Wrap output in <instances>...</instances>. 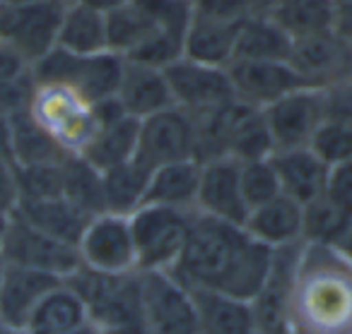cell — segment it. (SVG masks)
<instances>
[{"label":"cell","mask_w":352,"mask_h":334,"mask_svg":"<svg viewBox=\"0 0 352 334\" xmlns=\"http://www.w3.org/2000/svg\"><path fill=\"white\" fill-rule=\"evenodd\" d=\"M273 248L263 246L230 222L198 214L174 270L186 289H208L234 298L254 300L268 274Z\"/></svg>","instance_id":"6da1fadb"},{"label":"cell","mask_w":352,"mask_h":334,"mask_svg":"<svg viewBox=\"0 0 352 334\" xmlns=\"http://www.w3.org/2000/svg\"><path fill=\"white\" fill-rule=\"evenodd\" d=\"M287 334H352V260L338 246H302Z\"/></svg>","instance_id":"7a4b0ae2"},{"label":"cell","mask_w":352,"mask_h":334,"mask_svg":"<svg viewBox=\"0 0 352 334\" xmlns=\"http://www.w3.org/2000/svg\"><path fill=\"white\" fill-rule=\"evenodd\" d=\"M196 118V161L234 159L239 164L268 159L273 154L263 108H256L239 99L225 104L217 111Z\"/></svg>","instance_id":"3957f363"},{"label":"cell","mask_w":352,"mask_h":334,"mask_svg":"<svg viewBox=\"0 0 352 334\" xmlns=\"http://www.w3.org/2000/svg\"><path fill=\"white\" fill-rule=\"evenodd\" d=\"M126 58L113 51L94 56H75L56 46L54 51L32 65V77L36 84H58L78 92L89 104L116 97L123 77Z\"/></svg>","instance_id":"277c9868"},{"label":"cell","mask_w":352,"mask_h":334,"mask_svg":"<svg viewBox=\"0 0 352 334\" xmlns=\"http://www.w3.org/2000/svg\"><path fill=\"white\" fill-rule=\"evenodd\" d=\"M196 212L140 204L128 214L135 243L138 272H171L184 252Z\"/></svg>","instance_id":"5b68a950"},{"label":"cell","mask_w":352,"mask_h":334,"mask_svg":"<svg viewBox=\"0 0 352 334\" xmlns=\"http://www.w3.org/2000/svg\"><path fill=\"white\" fill-rule=\"evenodd\" d=\"M30 113L68 154H80L99 128L92 104L58 84H36Z\"/></svg>","instance_id":"8992f818"},{"label":"cell","mask_w":352,"mask_h":334,"mask_svg":"<svg viewBox=\"0 0 352 334\" xmlns=\"http://www.w3.org/2000/svg\"><path fill=\"white\" fill-rule=\"evenodd\" d=\"M142 334H196L193 296L169 272H138Z\"/></svg>","instance_id":"52a82bcc"},{"label":"cell","mask_w":352,"mask_h":334,"mask_svg":"<svg viewBox=\"0 0 352 334\" xmlns=\"http://www.w3.org/2000/svg\"><path fill=\"white\" fill-rule=\"evenodd\" d=\"M0 257L6 260V265L46 272L63 281L82 265L78 246L39 231L25 219L17 217L15 212L10 214V224H8L6 238L0 246Z\"/></svg>","instance_id":"ba28073f"},{"label":"cell","mask_w":352,"mask_h":334,"mask_svg":"<svg viewBox=\"0 0 352 334\" xmlns=\"http://www.w3.org/2000/svg\"><path fill=\"white\" fill-rule=\"evenodd\" d=\"M273 152L311 147L321 123L326 121V89L302 87L263 108Z\"/></svg>","instance_id":"9c48e42d"},{"label":"cell","mask_w":352,"mask_h":334,"mask_svg":"<svg viewBox=\"0 0 352 334\" xmlns=\"http://www.w3.org/2000/svg\"><path fill=\"white\" fill-rule=\"evenodd\" d=\"M63 5L51 0H34L25 5H0V39L8 41L30 65L44 58L58 44Z\"/></svg>","instance_id":"30bf717a"},{"label":"cell","mask_w":352,"mask_h":334,"mask_svg":"<svg viewBox=\"0 0 352 334\" xmlns=\"http://www.w3.org/2000/svg\"><path fill=\"white\" fill-rule=\"evenodd\" d=\"M135 159L150 171L174 161L196 159V118L171 106L140 121Z\"/></svg>","instance_id":"8fae6325"},{"label":"cell","mask_w":352,"mask_h":334,"mask_svg":"<svg viewBox=\"0 0 352 334\" xmlns=\"http://www.w3.org/2000/svg\"><path fill=\"white\" fill-rule=\"evenodd\" d=\"M78 252L85 267L102 274L138 272L131 222L123 214L102 212L89 219L78 241Z\"/></svg>","instance_id":"7c38bea8"},{"label":"cell","mask_w":352,"mask_h":334,"mask_svg":"<svg viewBox=\"0 0 352 334\" xmlns=\"http://www.w3.org/2000/svg\"><path fill=\"white\" fill-rule=\"evenodd\" d=\"M169 92L174 99V106L191 116H206L217 111L225 104L234 102V89H232L227 68L196 63L191 58H179L164 70Z\"/></svg>","instance_id":"4fadbf2b"},{"label":"cell","mask_w":352,"mask_h":334,"mask_svg":"<svg viewBox=\"0 0 352 334\" xmlns=\"http://www.w3.org/2000/svg\"><path fill=\"white\" fill-rule=\"evenodd\" d=\"M227 75L234 99L256 108H265L294 89L309 87L289 60H232Z\"/></svg>","instance_id":"5bb4252c"},{"label":"cell","mask_w":352,"mask_h":334,"mask_svg":"<svg viewBox=\"0 0 352 334\" xmlns=\"http://www.w3.org/2000/svg\"><path fill=\"white\" fill-rule=\"evenodd\" d=\"M302 246L304 241L292 243V246L273 248L265 281L258 294H256V298L251 300L261 334H287L289 296H292Z\"/></svg>","instance_id":"9a60e30c"},{"label":"cell","mask_w":352,"mask_h":334,"mask_svg":"<svg viewBox=\"0 0 352 334\" xmlns=\"http://www.w3.org/2000/svg\"><path fill=\"white\" fill-rule=\"evenodd\" d=\"M289 63L299 77L316 89H331L352 82V46L336 34L294 41Z\"/></svg>","instance_id":"2e32d148"},{"label":"cell","mask_w":352,"mask_h":334,"mask_svg":"<svg viewBox=\"0 0 352 334\" xmlns=\"http://www.w3.org/2000/svg\"><path fill=\"white\" fill-rule=\"evenodd\" d=\"M196 212L244 226L246 217H249V207H246L239 185V161L212 159L201 164Z\"/></svg>","instance_id":"e0dca14e"},{"label":"cell","mask_w":352,"mask_h":334,"mask_svg":"<svg viewBox=\"0 0 352 334\" xmlns=\"http://www.w3.org/2000/svg\"><path fill=\"white\" fill-rule=\"evenodd\" d=\"M58 284H63V279L54 274L6 265V274L0 284V318L6 327L25 332L34 310Z\"/></svg>","instance_id":"ac0fdd59"},{"label":"cell","mask_w":352,"mask_h":334,"mask_svg":"<svg viewBox=\"0 0 352 334\" xmlns=\"http://www.w3.org/2000/svg\"><path fill=\"white\" fill-rule=\"evenodd\" d=\"M270 161H273L275 174H278L280 193L287 195L289 200L304 207L323 195L331 164H326L311 147L273 152Z\"/></svg>","instance_id":"d6986e66"},{"label":"cell","mask_w":352,"mask_h":334,"mask_svg":"<svg viewBox=\"0 0 352 334\" xmlns=\"http://www.w3.org/2000/svg\"><path fill=\"white\" fill-rule=\"evenodd\" d=\"M196 305V334H258L251 300L208 289H188Z\"/></svg>","instance_id":"ffe728a7"},{"label":"cell","mask_w":352,"mask_h":334,"mask_svg":"<svg viewBox=\"0 0 352 334\" xmlns=\"http://www.w3.org/2000/svg\"><path fill=\"white\" fill-rule=\"evenodd\" d=\"M116 99L121 102L123 111L135 121H145V118L174 106L164 70L128 63V60L123 68Z\"/></svg>","instance_id":"44dd1931"},{"label":"cell","mask_w":352,"mask_h":334,"mask_svg":"<svg viewBox=\"0 0 352 334\" xmlns=\"http://www.w3.org/2000/svg\"><path fill=\"white\" fill-rule=\"evenodd\" d=\"M304 224V207L287 195L268 200L265 204H258L249 212L244 222V231L251 238L268 248H283L292 243L304 241L302 238Z\"/></svg>","instance_id":"7402d4cb"},{"label":"cell","mask_w":352,"mask_h":334,"mask_svg":"<svg viewBox=\"0 0 352 334\" xmlns=\"http://www.w3.org/2000/svg\"><path fill=\"white\" fill-rule=\"evenodd\" d=\"M239 27L241 22H225L193 12L186 39H184V56L196 63L227 68L234 60Z\"/></svg>","instance_id":"603a6c76"},{"label":"cell","mask_w":352,"mask_h":334,"mask_svg":"<svg viewBox=\"0 0 352 334\" xmlns=\"http://www.w3.org/2000/svg\"><path fill=\"white\" fill-rule=\"evenodd\" d=\"M198 183H201V164L196 159L164 164L150 174L142 204H162V207L196 212Z\"/></svg>","instance_id":"cb8c5ba5"},{"label":"cell","mask_w":352,"mask_h":334,"mask_svg":"<svg viewBox=\"0 0 352 334\" xmlns=\"http://www.w3.org/2000/svg\"><path fill=\"white\" fill-rule=\"evenodd\" d=\"M12 212L27 224H32L39 231L58 238V241L78 246L85 226L89 224V214H85L80 207H75L70 200L49 198V200H30V202H17Z\"/></svg>","instance_id":"d4e9b609"},{"label":"cell","mask_w":352,"mask_h":334,"mask_svg":"<svg viewBox=\"0 0 352 334\" xmlns=\"http://www.w3.org/2000/svg\"><path fill=\"white\" fill-rule=\"evenodd\" d=\"M89 324L85 300L68 284H58L34 310L27 334H73Z\"/></svg>","instance_id":"484cf974"},{"label":"cell","mask_w":352,"mask_h":334,"mask_svg":"<svg viewBox=\"0 0 352 334\" xmlns=\"http://www.w3.org/2000/svg\"><path fill=\"white\" fill-rule=\"evenodd\" d=\"M138 132H140V121L131 116L99 126L89 145L80 152V156L89 161L97 171H109L118 164H126V161L135 159Z\"/></svg>","instance_id":"4316f807"},{"label":"cell","mask_w":352,"mask_h":334,"mask_svg":"<svg viewBox=\"0 0 352 334\" xmlns=\"http://www.w3.org/2000/svg\"><path fill=\"white\" fill-rule=\"evenodd\" d=\"M294 41L270 15H251L236 34L234 60H289Z\"/></svg>","instance_id":"83f0119b"},{"label":"cell","mask_w":352,"mask_h":334,"mask_svg":"<svg viewBox=\"0 0 352 334\" xmlns=\"http://www.w3.org/2000/svg\"><path fill=\"white\" fill-rule=\"evenodd\" d=\"M60 49L75 56H94L109 51L107 46V17L82 3H73L63 10L58 29Z\"/></svg>","instance_id":"f1b7e54d"},{"label":"cell","mask_w":352,"mask_h":334,"mask_svg":"<svg viewBox=\"0 0 352 334\" xmlns=\"http://www.w3.org/2000/svg\"><path fill=\"white\" fill-rule=\"evenodd\" d=\"M150 174L152 171L145 169L138 159L102 171L104 209L111 214H123V217L135 212L145 200Z\"/></svg>","instance_id":"f546056e"},{"label":"cell","mask_w":352,"mask_h":334,"mask_svg":"<svg viewBox=\"0 0 352 334\" xmlns=\"http://www.w3.org/2000/svg\"><path fill=\"white\" fill-rule=\"evenodd\" d=\"M270 17L292 41L314 39L333 32L336 0H287Z\"/></svg>","instance_id":"4dcf8cb0"},{"label":"cell","mask_w":352,"mask_h":334,"mask_svg":"<svg viewBox=\"0 0 352 334\" xmlns=\"http://www.w3.org/2000/svg\"><path fill=\"white\" fill-rule=\"evenodd\" d=\"M12 128V161L15 166L34 164H58L68 156V152L34 121L30 111L10 118Z\"/></svg>","instance_id":"1f68e13d"},{"label":"cell","mask_w":352,"mask_h":334,"mask_svg":"<svg viewBox=\"0 0 352 334\" xmlns=\"http://www.w3.org/2000/svg\"><path fill=\"white\" fill-rule=\"evenodd\" d=\"M63 198L70 200L89 217L107 212L104 209L102 171L94 169L80 154H68L63 161Z\"/></svg>","instance_id":"d6a6232c"},{"label":"cell","mask_w":352,"mask_h":334,"mask_svg":"<svg viewBox=\"0 0 352 334\" xmlns=\"http://www.w3.org/2000/svg\"><path fill=\"white\" fill-rule=\"evenodd\" d=\"M104 17H107L109 51L123 56V58H126L133 49H138L152 32L160 29V27L155 25V20L138 5L135 0H128L126 5L116 8V10Z\"/></svg>","instance_id":"836d02e7"},{"label":"cell","mask_w":352,"mask_h":334,"mask_svg":"<svg viewBox=\"0 0 352 334\" xmlns=\"http://www.w3.org/2000/svg\"><path fill=\"white\" fill-rule=\"evenodd\" d=\"M352 217L338 209L326 195L316 198L314 202L304 204V224L302 238L304 243H321V246H338L350 226Z\"/></svg>","instance_id":"e575fe53"},{"label":"cell","mask_w":352,"mask_h":334,"mask_svg":"<svg viewBox=\"0 0 352 334\" xmlns=\"http://www.w3.org/2000/svg\"><path fill=\"white\" fill-rule=\"evenodd\" d=\"M63 161L17 166V202L60 198L63 195Z\"/></svg>","instance_id":"d590c367"},{"label":"cell","mask_w":352,"mask_h":334,"mask_svg":"<svg viewBox=\"0 0 352 334\" xmlns=\"http://www.w3.org/2000/svg\"><path fill=\"white\" fill-rule=\"evenodd\" d=\"M239 185L249 212L254 207H258V204H265L268 200L283 195L280 193V180L270 156L268 159H256V161L239 164Z\"/></svg>","instance_id":"8d00e7d4"},{"label":"cell","mask_w":352,"mask_h":334,"mask_svg":"<svg viewBox=\"0 0 352 334\" xmlns=\"http://www.w3.org/2000/svg\"><path fill=\"white\" fill-rule=\"evenodd\" d=\"M179 58H184V36H176L164 29L152 32L138 49H133L126 56L128 63L147 65V68L157 70H166Z\"/></svg>","instance_id":"74e56055"},{"label":"cell","mask_w":352,"mask_h":334,"mask_svg":"<svg viewBox=\"0 0 352 334\" xmlns=\"http://www.w3.org/2000/svg\"><path fill=\"white\" fill-rule=\"evenodd\" d=\"M36 92V82L32 77V70L22 77L3 80L0 82V116L12 118L17 113L30 111L32 99Z\"/></svg>","instance_id":"f35d334b"},{"label":"cell","mask_w":352,"mask_h":334,"mask_svg":"<svg viewBox=\"0 0 352 334\" xmlns=\"http://www.w3.org/2000/svg\"><path fill=\"white\" fill-rule=\"evenodd\" d=\"M323 195L338 209H342L347 217H352V156L328 166V178H326Z\"/></svg>","instance_id":"ab89813d"},{"label":"cell","mask_w":352,"mask_h":334,"mask_svg":"<svg viewBox=\"0 0 352 334\" xmlns=\"http://www.w3.org/2000/svg\"><path fill=\"white\" fill-rule=\"evenodd\" d=\"M193 12L225 22H244L254 15L251 0H193Z\"/></svg>","instance_id":"60d3db41"},{"label":"cell","mask_w":352,"mask_h":334,"mask_svg":"<svg viewBox=\"0 0 352 334\" xmlns=\"http://www.w3.org/2000/svg\"><path fill=\"white\" fill-rule=\"evenodd\" d=\"M17 204V166L0 156V209L12 212Z\"/></svg>","instance_id":"b9f144b4"},{"label":"cell","mask_w":352,"mask_h":334,"mask_svg":"<svg viewBox=\"0 0 352 334\" xmlns=\"http://www.w3.org/2000/svg\"><path fill=\"white\" fill-rule=\"evenodd\" d=\"M32 70V65L12 49L8 41L0 39V82L3 80H15V77H22Z\"/></svg>","instance_id":"7bdbcfd3"},{"label":"cell","mask_w":352,"mask_h":334,"mask_svg":"<svg viewBox=\"0 0 352 334\" xmlns=\"http://www.w3.org/2000/svg\"><path fill=\"white\" fill-rule=\"evenodd\" d=\"M333 34L352 46V0H336V20Z\"/></svg>","instance_id":"ee69618b"},{"label":"cell","mask_w":352,"mask_h":334,"mask_svg":"<svg viewBox=\"0 0 352 334\" xmlns=\"http://www.w3.org/2000/svg\"><path fill=\"white\" fill-rule=\"evenodd\" d=\"M0 156H6V159L12 161V128H10V118L6 116H0Z\"/></svg>","instance_id":"f6af8a7d"},{"label":"cell","mask_w":352,"mask_h":334,"mask_svg":"<svg viewBox=\"0 0 352 334\" xmlns=\"http://www.w3.org/2000/svg\"><path fill=\"white\" fill-rule=\"evenodd\" d=\"M78 3H82V5L92 8V10L102 12V15H109V12H113L116 8L126 5L128 0H78Z\"/></svg>","instance_id":"bcb514c9"},{"label":"cell","mask_w":352,"mask_h":334,"mask_svg":"<svg viewBox=\"0 0 352 334\" xmlns=\"http://www.w3.org/2000/svg\"><path fill=\"white\" fill-rule=\"evenodd\" d=\"M283 3H287V0H251V10H254V15H273Z\"/></svg>","instance_id":"7dc6e473"},{"label":"cell","mask_w":352,"mask_h":334,"mask_svg":"<svg viewBox=\"0 0 352 334\" xmlns=\"http://www.w3.org/2000/svg\"><path fill=\"white\" fill-rule=\"evenodd\" d=\"M338 248H340V250L345 252V255L352 260V222H350V226H347V231H345V236H342V241L338 243Z\"/></svg>","instance_id":"c3c4849f"},{"label":"cell","mask_w":352,"mask_h":334,"mask_svg":"<svg viewBox=\"0 0 352 334\" xmlns=\"http://www.w3.org/2000/svg\"><path fill=\"white\" fill-rule=\"evenodd\" d=\"M10 214L8 209H0V246H3V238H6V231H8V224H10Z\"/></svg>","instance_id":"681fc988"},{"label":"cell","mask_w":352,"mask_h":334,"mask_svg":"<svg viewBox=\"0 0 352 334\" xmlns=\"http://www.w3.org/2000/svg\"><path fill=\"white\" fill-rule=\"evenodd\" d=\"M25 3H34V0H0L3 8H12V5H25Z\"/></svg>","instance_id":"f907efd6"},{"label":"cell","mask_w":352,"mask_h":334,"mask_svg":"<svg viewBox=\"0 0 352 334\" xmlns=\"http://www.w3.org/2000/svg\"><path fill=\"white\" fill-rule=\"evenodd\" d=\"M0 334H27V332H22V329H12V327H3L0 329Z\"/></svg>","instance_id":"816d5d0a"},{"label":"cell","mask_w":352,"mask_h":334,"mask_svg":"<svg viewBox=\"0 0 352 334\" xmlns=\"http://www.w3.org/2000/svg\"><path fill=\"white\" fill-rule=\"evenodd\" d=\"M51 3H58V5L68 8V5H73V3H78V0H51Z\"/></svg>","instance_id":"f5cc1de1"},{"label":"cell","mask_w":352,"mask_h":334,"mask_svg":"<svg viewBox=\"0 0 352 334\" xmlns=\"http://www.w3.org/2000/svg\"><path fill=\"white\" fill-rule=\"evenodd\" d=\"M3 274H6V260L0 257V284H3Z\"/></svg>","instance_id":"db71d44e"},{"label":"cell","mask_w":352,"mask_h":334,"mask_svg":"<svg viewBox=\"0 0 352 334\" xmlns=\"http://www.w3.org/2000/svg\"><path fill=\"white\" fill-rule=\"evenodd\" d=\"M3 327H6V322H3V318H0V329H3Z\"/></svg>","instance_id":"11a10c76"},{"label":"cell","mask_w":352,"mask_h":334,"mask_svg":"<svg viewBox=\"0 0 352 334\" xmlns=\"http://www.w3.org/2000/svg\"><path fill=\"white\" fill-rule=\"evenodd\" d=\"M258 334H261V332H258Z\"/></svg>","instance_id":"9f6ffc18"}]
</instances>
